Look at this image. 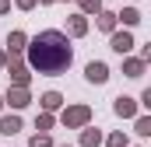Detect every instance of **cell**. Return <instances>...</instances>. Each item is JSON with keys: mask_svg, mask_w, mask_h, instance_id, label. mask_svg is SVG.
Wrapping results in <instances>:
<instances>
[{"mask_svg": "<svg viewBox=\"0 0 151 147\" xmlns=\"http://www.w3.org/2000/svg\"><path fill=\"white\" fill-rule=\"evenodd\" d=\"M28 63L39 74H63L70 67V46L60 32H42L28 49Z\"/></svg>", "mask_w": 151, "mask_h": 147, "instance_id": "6da1fadb", "label": "cell"}, {"mask_svg": "<svg viewBox=\"0 0 151 147\" xmlns=\"http://www.w3.org/2000/svg\"><path fill=\"white\" fill-rule=\"evenodd\" d=\"M88 81H106V67L102 63H91L88 67Z\"/></svg>", "mask_w": 151, "mask_h": 147, "instance_id": "7a4b0ae2", "label": "cell"}, {"mask_svg": "<svg viewBox=\"0 0 151 147\" xmlns=\"http://www.w3.org/2000/svg\"><path fill=\"white\" fill-rule=\"evenodd\" d=\"M116 49H119V53H123V49H130V39H127V35H119V39H116Z\"/></svg>", "mask_w": 151, "mask_h": 147, "instance_id": "3957f363", "label": "cell"}]
</instances>
